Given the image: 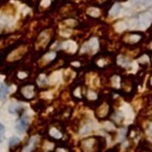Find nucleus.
<instances>
[{"label":"nucleus","instance_id":"nucleus-18","mask_svg":"<svg viewBox=\"0 0 152 152\" xmlns=\"http://www.w3.org/2000/svg\"><path fill=\"white\" fill-rule=\"evenodd\" d=\"M149 49H150L151 51H152V42H151V43H150V45H149Z\"/></svg>","mask_w":152,"mask_h":152},{"label":"nucleus","instance_id":"nucleus-6","mask_svg":"<svg viewBox=\"0 0 152 152\" xmlns=\"http://www.w3.org/2000/svg\"><path fill=\"white\" fill-rule=\"evenodd\" d=\"M21 94L24 99H32L35 95V87L33 85H26L21 89Z\"/></svg>","mask_w":152,"mask_h":152},{"label":"nucleus","instance_id":"nucleus-7","mask_svg":"<svg viewBox=\"0 0 152 152\" xmlns=\"http://www.w3.org/2000/svg\"><path fill=\"white\" fill-rule=\"evenodd\" d=\"M96 59H95V65L98 67H105L109 65V63L111 61V57L109 55H100V56H96Z\"/></svg>","mask_w":152,"mask_h":152},{"label":"nucleus","instance_id":"nucleus-13","mask_svg":"<svg viewBox=\"0 0 152 152\" xmlns=\"http://www.w3.org/2000/svg\"><path fill=\"white\" fill-rule=\"evenodd\" d=\"M121 5L117 4V5H115V6L111 9V10L109 11V13H110L111 16L115 17V16H117V15H118V14L119 13V11H121Z\"/></svg>","mask_w":152,"mask_h":152},{"label":"nucleus","instance_id":"nucleus-3","mask_svg":"<svg viewBox=\"0 0 152 152\" xmlns=\"http://www.w3.org/2000/svg\"><path fill=\"white\" fill-rule=\"evenodd\" d=\"M121 93L125 96H133L134 91H135V83L132 77H126L121 79Z\"/></svg>","mask_w":152,"mask_h":152},{"label":"nucleus","instance_id":"nucleus-12","mask_svg":"<svg viewBox=\"0 0 152 152\" xmlns=\"http://www.w3.org/2000/svg\"><path fill=\"white\" fill-rule=\"evenodd\" d=\"M9 93V88L5 84L0 82V98H4Z\"/></svg>","mask_w":152,"mask_h":152},{"label":"nucleus","instance_id":"nucleus-2","mask_svg":"<svg viewBox=\"0 0 152 152\" xmlns=\"http://www.w3.org/2000/svg\"><path fill=\"white\" fill-rule=\"evenodd\" d=\"M95 117L100 121H107L113 114L112 104L108 100H102L96 104L94 107Z\"/></svg>","mask_w":152,"mask_h":152},{"label":"nucleus","instance_id":"nucleus-15","mask_svg":"<svg viewBox=\"0 0 152 152\" xmlns=\"http://www.w3.org/2000/svg\"><path fill=\"white\" fill-rule=\"evenodd\" d=\"M19 143H20V139L16 136H13L9 139V147H11L17 146Z\"/></svg>","mask_w":152,"mask_h":152},{"label":"nucleus","instance_id":"nucleus-9","mask_svg":"<svg viewBox=\"0 0 152 152\" xmlns=\"http://www.w3.org/2000/svg\"><path fill=\"white\" fill-rule=\"evenodd\" d=\"M49 134L53 139H61L62 137H63V133L59 129L55 128V127H52V128L49 129Z\"/></svg>","mask_w":152,"mask_h":152},{"label":"nucleus","instance_id":"nucleus-16","mask_svg":"<svg viewBox=\"0 0 152 152\" xmlns=\"http://www.w3.org/2000/svg\"><path fill=\"white\" fill-rule=\"evenodd\" d=\"M4 133H5V127L2 123H0V143L4 140Z\"/></svg>","mask_w":152,"mask_h":152},{"label":"nucleus","instance_id":"nucleus-1","mask_svg":"<svg viewBox=\"0 0 152 152\" xmlns=\"http://www.w3.org/2000/svg\"><path fill=\"white\" fill-rule=\"evenodd\" d=\"M79 146L82 152H102L105 147V139L102 136H91L81 140Z\"/></svg>","mask_w":152,"mask_h":152},{"label":"nucleus","instance_id":"nucleus-17","mask_svg":"<svg viewBox=\"0 0 152 152\" xmlns=\"http://www.w3.org/2000/svg\"><path fill=\"white\" fill-rule=\"evenodd\" d=\"M148 84H149V86L152 88V76H151V77L149 79V81H148Z\"/></svg>","mask_w":152,"mask_h":152},{"label":"nucleus","instance_id":"nucleus-10","mask_svg":"<svg viewBox=\"0 0 152 152\" xmlns=\"http://www.w3.org/2000/svg\"><path fill=\"white\" fill-rule=\"evenodd\" d=\"M132 4L135 7H148L152 5V0H132Z\"/></svg>","mask_w":152,"mask_h":152},{"label":"nucleus","instance_id":"nucleus-4","mask_svg":"<svg viewBox=\"0 0 152 152\" xmlns=\"http://www.w3.org/2000/svg\"><path fill=\"white\" fill-rule=\"evenodd\" d=\"M152 23V13L151 12H145L142 13L138 18V25L140 27L146 28Z\"/></svg>","mask_w":152,"mask_h":152},{"label":"nucleus","instance_id":"nucleus-14","mask_svg":"<svg viewBox=\"0 0 152 152\" xmlns=\"http://www.w3.org/2000/svg\"><path fill=\"white\" fill-rule=\"evenodd\" d=\"M55 152H71V149L65 146V145H63V146H60L58 147H56Z\"/></svg>","mask_w":152,"mask_h":152},{"label":"nucleus","instance_id":"nucleus-8","mask_svg":"<svg viewBox=\"0 0 152 152\" xmlns=\"http://www.w3.org/2000/svg\"><path fill=\"white\" fill-rule=\"evenodd\" d=\"M37 136H33L31 137L28 141V143L25 147H23V152H32L34 150L35 147H36V144H37Z\"/></svg>","mask_w":152,"mask_h":152},{"label":"nucleus","instance_id":"nucleus-11","mask_svg":"<svg viewBox=\"0 0 152 152\" xmlns=\"http://www.w3.org/2000/svg\"><path fill=\"white\" fill-rule=\"evenodd\" d=\"M141 39V36L137 34H132L131 36L128 37L127 38V41H128V43H131V44H135L137 42H139V40Z\"/></svg>","mask_w":152,"mask_h":152},{"label":"nucleus","instance_id":"nucleus-5","mask_svg":"<svg viewBox=\"0 0 152 152\" xmlns=\"http://www.w3.org/2000/svg\"><path fill=\"white\" fill-rule=\"evenodd\" d=\"M28 123H29V121H28V118L26 116H22L19 119L18 122L16 124V130L17 132H19L21 133H24L28 127Z\"/></svg>","mask_w":152,"mask_h":152}]
</instances>
